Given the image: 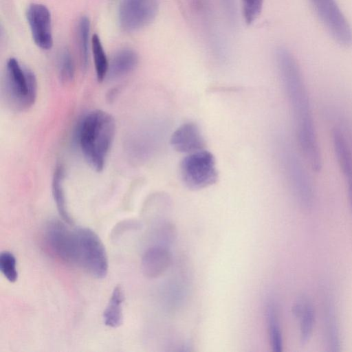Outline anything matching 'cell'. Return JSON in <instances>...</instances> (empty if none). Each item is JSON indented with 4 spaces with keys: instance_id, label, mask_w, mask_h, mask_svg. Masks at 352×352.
I'll list each match as a JSON object with an SVG mask.
<instances>
[{
    "instance_id": "484cf974",
    "label": "cell",
    "mask_w": 352,
    "mask_h": 352,
    "mask_svg": "<svg viewBox=\"0 0 352 352\" xmlns=\"http://www.w3.org/2000/svg\"><path fill=\"white\" fill-rule=\"evenodd\" d=\"M118 91V90L117 88H113L109 91L107 98L109 101H112L115 98V97L117 96Z\"/></svg>"
},
{
    "instance_id": "d6986e66",
    "label": "cell",
    "mask_w": 352,
    "mask_h": 352,
    "mask_svg": "<svg viewBox=\"0 0 352 352\" xmlns=\"http://www.w3.org/2000/svg\"><path fill=\"white\" fill-rule=\"evenodd\" d=\"M270 342L274 352L283 351V336L274 305H269L266 310Z\"/></svg>"
},
{
    "instance_id": "8992f818",
    "label": "cell",
    "mask_w": 352,
    "mask_h": 352,
    "mask_svg": "<svg viewBox=\"0 0 352 352\" xmlns=\"http://www.w3.org/2000/svg\"><path fill=\"white\" fill-rule=\"evenodd\" d=\"M179 171L184 184L192 190L208 187L218 177L214 157L204 149L188 154L181 162Z\"/></svg>"
},
{
    "instance_id": "6da1fadb",
    "label": "cell",
    "mask_w": 352,
    "mask_h": 352,
    "mask_svg": "<svg viewBox=\"0 0 352 352\" xmlns=\"http://www.w3.org/2000/svg\"><path fill=\"white\" fill-rule=\"evenodd\" d=\"M275 56L294 116L298 146L311 170L320 173L322 168V154L310 98L300 68L293 54L285 48H278Z\"/></svg>"
},
{
    "instance_id": "ba28073f",
    "label": "cell",
    "mask_w": 352,
    "mask_h": 352,
    "mask_svg": "<svg viewBox=\"0 0 352 352\" xmlns=\"http://www.w3.org/2000/svg\"><path fill=\"white\" fill-rule=\"evenodd\" d=\"M331 36L345 46L352 44V28L336 0H309Z\"/></svg>"
},
{
    "instance_id": "8fae6325",
    "label": "cell",
    "mask_w": 352,
    "mask_h": 352,
    "mask_svg": "<svg viewBox=\"0 0 352 352\" xmlns=\"http://www.w3.org/2000/svg\"><path fill=\"white\" fill-rule=\"evenodd\" d=\"M331 136L336 158L344 177L349 205L352 210V151L338 126L333 127Z\"/></svg>"
},
{
    "instance_id": "603a6c76",
    "label": "cell",
    "mask_w": 352,
    "mask_h": 352,
    "mask_svg": "<svg viewBox=\"0 0 352 352\" xmlns=\"http://www.w3.org/2000/svg\"><path fill=\"white\" fill-rule=\"evenodd\" d=\"M242 13L247 24L252 23L259 16L263 0H241Z\"/></svg>"
},
{
    "instance_id": "52a82bcc",
    "label": "cell",
    "mask_w": 352,
    "mask_h": 352,
    "mask_svg": "<svg viewBox=\"0 0 352 352\" xmlns=\"http://www.w3.org/2000/svg\"><path fill=\"white\" fill-rule=\"evenodd\" d=\"M58 219L49 221L43 232L44 242L50 251L67 264L78 266V239L76 230H70Z\"/></svg>"
},
{
    "instance_id": "9c48e42d",
    "label": "cell",
    "mask_w": 352,
    "mask_h": 352,
    "mask_svg": "<svg viewBox=\"0 0 352 352\" xmlns=\"http://www.w3.org/2000/svg\"><path fill=\"white\" fill-rule=\"evenodd\" d=\"M158 0H121L118 21L124 31L131 32L148 25L155 18Z\"/></svg>"
},
{
    "instance_id": "4fadbf2b",
    "label": "cell",
    "mask_w": 352,
    "mask_h": 352,
    "mask_svg": "<svg viewBox=\"0 0 352 352\" xmlns=\"http://www.w3.org/2000/svg\"><path fill=\"white\" fill-rule=\"evenodd\" d=\"M172 264V255L168 248L152 245L144 252L141 268L144 275L155 278L162 275Z\"/></svg>"
},
{
    "instance_id": "9a60e30c",
    "label": "cell",
    "mask_w": 352,
    "mask_h": 352,
    "mask_svg": "<svg viewBox=\"0 0 352 352\" xmlns=\"http://www.w3.org/2000/svg\"><path fill=\"white\" fill-rule=\"evenodd\" d=\"M64 169L61 165L56 167L52 182V192L54 200L59 215L69 226L74 224V219L70 215L66 202L65 194L63 187Z\"/></svg>"
},
{
    "instance_id": "30bf717a",
    "label": "cell",
    "mask_w": 352,
    "mask_h": 352,
    "mask_svg": "<svg viewBox=\"0 0 352 352\" xmlns=\"http://www.w3.org/2000/svg\"><path fill=\"white\" fill-rule=\"evenodd\" d=\"M26 17L35 44L42 50L51 49L53 36L49 9L41 3H32L27 9Z\"/></svg>"
},
{
    "instance_id": "cb8c5ba5",
    "label": "cell",
    "mask_w": 352,
    "mask_h": 352,
    "mask_svg": "<svg viewBox=\"0 0 352 352\" xmlns=\"http://www.w3.org/2000/svg\"><path fill=\"white\" fill-rule=\"evenodd\" d=\"M331 113H333L331 117L336 120L338 123L336 126L343 132L352 151V122L345 116L339 114L336 116L332 111Z\"/></svg>"
},
{
    "instance_id": "ffe728a7",
    "label": "cell",
    "mask_w": 352,
    "mask_h": 352,
    "mask_svg": "<svg viewBox=\"0 0 352 352\" xmlns=\"http://www.w3.org/2000/svg\"><path fill=\"white\" fill-rule=\"evenodd\" d=\"M300 318V338L302 343H306L310 338L315 321V312L311 303L307 299Z\"/></svg>"
},
{
    "instance_id": "3957f363",
    "label": "cell",
    "mask_w": 352,
    "mask_h": 352,
    "mask_svg": "<svg viewBox=\"0 0 352 352\" xmlns=\"http://www.w3.org/2000/svg\"><path fill=\"white\" fill-rule=\"evenodd\" d=\"M4 87L6 99L18 111L31 107L36 100V78L31 69L21 65L14 58L7 61Z\"/></svg>"
},
{
    "instance_id": "2e32d148",
    "label": "cell",
    "mask_w": 352,
    "mask_h": 352,
    "mask_svg": "<svg viewBox=\"0 0 352 352\" xmlns=\"http://www.w3.org/2000/svg\"><path fill=\"white\" fill-rule=\"evenodd\" d=\"M124 301L123 289L120 285H116L103 312L102 318L106 326L117 328L122 324Z\"/></svg>"
},
{
    "instance_id": "e0dca14e",
    "label": "cell",
    "mask_w": 352,
    "mask_h": 352,
    "mask_svg": "<svg viewBox=\"0 0 352 352\" xmlns=\"http://www.w3.org/2000/svg\"><path fill=\"white\" fill-rule=\"evenodd\" d=\"M90 32V21L86 16H82L76 28V38L80 64L86 69L89 63V38Z\"/></svg>"
},
{
    "instance_id": "44dd1931",
    "label": "cell",
    "mask_w": 352,
    "mask_h": 352,
    "mask_svg": "<svg viewBox=\"0 0 352 352\" xmlns=\"http://www.w3.org/2000/svg\"><path fill=\"white\" fill-rule=\"evenodd\" d=\"M0 270L9 282L14 283L17 280L16 259L11 252L5 250L0 254Z\"/></svg>"
},
{
    "instance_id": "7a4b0ae2",
    "label": "cell",
    "mask_w": 352,
    "mask_h": 352,
    "mask_svg": "<svg viewBox=\"0 0 352 352\" xmlns=\"http://www.w3.org/2000/svg\"><path fill=\"white\" fill-rule=\"evenodd\" d=\"M116 131L111 115L94 110L82 120L78 130V142L83 156L96 171H101L112 145Z\"/></svg>"
},
{
    "instance_id": "277c9868",
    "label": "cell",
    "mask_w": 352,
    "mask_h": 352,
    "mask_svg": "<svg viewBox=\"0 0 352 352\" xmlns=\"http://www.w3.org/2000/svg\"><path fill=\"white\" fill-rule=\"evenodd\" d=\"M280 157L285 175L294 197L302 208H311L314 202V188L300 157L287 143L284 144L281 148Z\"/></svg>"
},
{
    "instance_id": "5b68a950",
    "label": "cell",
    "mask_w": 352,
    "mask_h": 352,
    "mask_svg": "<svg viewBox=\"0 0 352 352\" xmlns=\"http://www.w3.org/2000/svg\"><path fill=\"white\" fill-rule=\"evenodd\" d=\"M78 239V267L96 278H104L109 261L105 247L98 235L88 228L76 229Z\"/></svg>"
},
{
    "instance_id": "7402d4cb",
    "label": "cell",
    "mask_w": 352,
    "mask_h": 352,
    "mask_svg": "<svg viewBox=\"0 0 352 352\" xmlns=\"http://www.w3.org/2000/svg\"><path fill=\"white\" fill-rule=\"evenodd\" d=\"M58 72L63 83L71 82L74 76V63L71 54L67 49L63 50L58 56Z\"/></svg>"
},
{
    "instance_id": "7c38bea8",
    "label": "cell",
    "mask_w": 352,
    "mask_h": 352,
    "mask_svg": "<svg viewBox=\"0 0 352 352\" xmlns=\"http://www.w3.org/2000/svg\"><path fill=\"white\" fill-rule=\"evenodd\" d=\"M170 142L175 151L188 154L202 150L205 146L201 131L193 122H186L179 126L173 133Z\"/></svg>"
},
{
    "instance_id": "5bb4252c",
    "label": "cell",
    "mask_w": 352,
    "mask_h": 352,
    "mask_svg": "<svg viewBox=\"0 0 352 352\" xmlns=\"http://www.w3.org/2000/svg\"><path fill=\"white\" fill-rule=\"evenodd\" d=\"M138 56L131 48L117 51L109 63L107 75L111 79L121 78L131 73L138 65Z\"/></svg>"
},
{
    "instance_id": "d4e9b609",
    "label": "cell",
    "mask_w": 352,
    "mask_h": 352,
    "mask_svg": "<svg viewBox=\"0 0 352 352\" xmlns=\"http://www.w3.org/2000/svg\"><path fill=\"white\" fill-rule=\"evenodd\" d=\"M225 14L231 23H234L236 17L235 0H220Z\"/></svg>"
},
{
    "instance_id": "ac0fdd59",
    "label": "cell",
    "mask_w": 352,
    "mask_h": 352,
    "mask_svg": "<svg viewBox=\"0 0 352 352\" xmlns=\"http://www.w3.org/2000/svg\"><path fill=\"white\" fill-rule=\"evenodd\" d=\"M91 48L96 78L98 82H102L107 76L109 63L108 62L101 40L96 34L92 36Z\"/></svg>"
}]
</instances>
